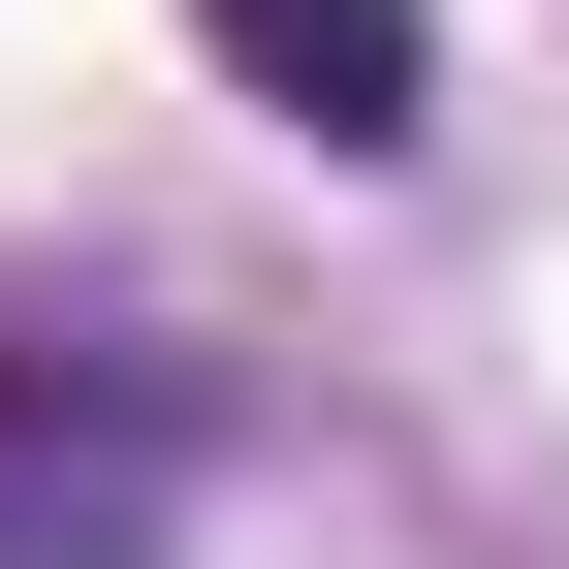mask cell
I'll return each mask as SVG.
<instances>
[{"label": "cell", "instance_id": "2", "mask_svg": "<svg viewBox=\"0 0 569 569\" xmlns=\"http://www.w3.org/2000/svg\"><path fill=\"white\" fill-rule=\"evenodd\" d=\"M190 32H222V96L317 127V159H411V127H443V32H411V0H190Z\"/></svg>", "mask_w": 569, "mask_h": 569}, {"label": "cell", "instance_id": "1", "mask_svg": "<svg viewBox=\"0 0 569 569\" xmlns=\"http://www.w3.org/2000/svg\"><path fill=\"white\" fill-rule=\"evenodd\" d=\"M190 507H222V380L0 317V569H190Z\"/></svg>", "mask_w": 569, "mask_h": 569}]
</instances>
